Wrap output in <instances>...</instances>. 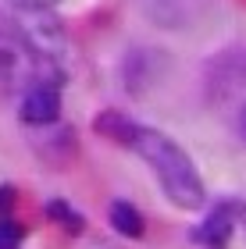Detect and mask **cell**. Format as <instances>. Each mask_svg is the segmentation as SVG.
<instances>
[{"instance_id": "6da1fadb", "label": "cell", "mask_w": 246, "mask_h": 249, "mask_svg": "<svg viewBox=\"0 0 246 249\" xmlns=\"http://www.w3.org/2000/svg\"><path fill=\"white\" fill-rule=\"evenodd\" d=\"M132 150L150 164V171L157 175V182L164 189V196L182 210H196L204 203V182H200L193 160L178 150V146L161 132L136 128L132 135Z\"/></svg>"}, {"instance_id": "7a4b0ae2", "label": "cell", "mask_w": 246, "mask_h": 249, "mask_svg": "<svg viewBox=\"0 0 246 249\" xmlns=\"http://www.w3.org/2000/svg\"><path fill=\"white\" fill-rule=\"evenodd\" d=\"M207 100L228 128L246 139V50H228L207 71Z\"/></svg>"}, {"instance_id": "3957f363", "label": "cell", "mask_w": 246, "mask_h": 249, "mask_svg": "<svg viewBox=\"0 0 246 249\" xmlns=\"http://www.w3.org/2000/svg\"><path fill=\"white\" fill-rule=\"evenodd\" d=\"M139 4L164 29H182V25H189V21H196L204 15L207 0H139Z\"/></svg>"}, {"instance_id": "277c9868", "label": "cell", "mask_w": 246, "mask_h": 249, "mask_svg": "<svg viewBox=\"0 0 246 249\" xmlns=\"http://www.w3.org/2000/svg\"><path fill=\"white\" fill-rule=\"evenodd\" d=\"M57 110H61V96L57 89L50 82H36L25 89V96H21V118L29 124H50L57 121Z\"/></svg>"}, {"instance_id": "5b68a950", "label": "cell", "mask_w": 246, "mask_h": 249, "mask_svg": "<svg viewBox=\"0 0 246 249\" xmlns=\"http://www.w3.org/2000/svg\"><path fill=\"white\" fill-rule=\"evenodd\" d=\"M196 239L204 242L207 249H225L228 239H232V207H218L204 224H200Z\"/></svg>"}, {"instance_id": "8992f818", "label": "cell", "mask_w": 246, "mask_h": 249, "mask_svg": "<svg viewBox=\"0 0 246 249\" xmlns=\"http://www.w3.org/2000/svg\"><path fill=\"white\" fill-rule=\"evenodd\" d=\"M111 224H114L121 235H129V239H139L143 235V213L132 207V203H114V207H111Z\"/></svg>"}, {"instance_id": "52a82bcc", "label": "cell", "mask_w": 246, "mask_h": 249, "mask_svg": "<svg viewBox=\"0 0 246 249\" xmlns=\"http://www.w3.org/2000/svg\"><path fill=\"white\" fill-rule=\"evenodd\" d=\"M96 132H104V135H111V139H118V142H129V146H132L136 124H132V121H125L121 114H104V118H96Z\"/></svg>"}, {"instance_id": "ba28073f", "label": "cell", "mask_w": 246, "mask_h": 249, "mask_svg": "<svg viewBox=\"0 0 246 249\" xmlns=\"http://www.w3.org/2000/svg\"><path fill=\"white\" fill-rule=\"evenodd\" d=\"M47 213L61 221V228H64V231H82V217H79L75 210H68L64 203H50V207H47Z\"/></svg>"}, {"instance_id": "9c48e42d", "label": "cell", "mask_w": 246, "mask_h": 249, "mask_svg": "<svg viewBox=\"0 0 246 249\" xmlns=\"http://www.w3.org/2000/svg\"><path fill=\"white\" fill-rule=\"evenodd\" d=\"M7 4L18 11H43V7H54L57 0H7Z\"/></svg>"}, {"instance_id": "30bf717a", "label": "cell", "mask_w": 246, "mask_h": 249, "mask_svg": "<svg viewBox=\"0 0 246 249\" xmlns=\"http://www.w3.org/2000/svg\"><path fill=\"white\" fill-rule=\"evenodd\" d=\"M21 239V228L15 221H0V242H18Z\"/></svg>"}, {"instance_id": "8fae6325", "label": "cell", "mask_w": 246, "mask_h": 249, "mask_svg": "<svg viewBox=\"0 0 246 249\" xmlns=\"http://www.w3.org/2000/svg\"><path fill=\"white\" fill-rule=\"evenodd\" d=\"M11 199H15V192H11V189H0V213L11 207Z\"/></svg>"}, {"instance_id": "7c38bea8", "label": "cell", "mask_w": 246, "mask_h": 249, "mask_svg": "<svg viewBox=\"0 0 246 249\" xmlns=\"http://www.w3.org/2000/svg\"><path fill=\"white\" fill-rule=\"evenodd\" d=\"M0 249H18V242H0Z\"/></svg>"}, {"instance_id": "4fadbf2b", "label": "cell", "mask_w": 246, "mask_h": 249, "mask_svg": "<svg viewBox=\"0 0 246 249\" xmlns=\"http://www.w3.org/2000/svg\"><path fill=\"white\" fill-rule=\"evenodd\" d=\"M93 249H114V246H107V242H96V246H93Z\"/></svg>"}, {"instance_id": "5bb4252c", "label": "cell", "mask_w": 246, "mask_h": 249, "mask_svg": "<svg viewBox=\"0 0 246 249\" xmlns=\"http://www.w3.org/2000/svg\"><path fill=\"white\" fill-rule=\"evenodd\" d=\"M239 213H243V221H246V207H243V210H239Z\"/></svg>"}]
</instances>
